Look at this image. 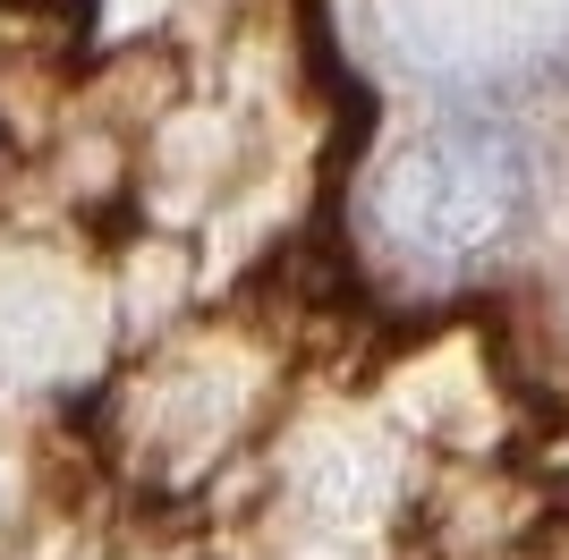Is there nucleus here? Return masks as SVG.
Instances as JSON below:
<instances>
[{
  "label": "nucleus",
  "mask_w": 569,
  "mask_h": 560,
  "mask_svg": "<svg viewBox=\"0 0 569 560\" xmlns=\"http://www.w3.org/2000/svg\"><path fill=\"white\" fill-rule=\"evenodd\" d=\"M527 204V153L493 119H442L400 144L382 170V221L408 256L426 263H468L485 256Z\"/></svg>",
  "instance_id": "nucleus-1"
}]
</instances>
